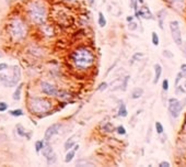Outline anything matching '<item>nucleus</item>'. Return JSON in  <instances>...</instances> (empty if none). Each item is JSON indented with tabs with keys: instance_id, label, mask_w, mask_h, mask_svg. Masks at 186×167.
<instances>
[{
	"instance_id": "obj_1",
	"label": "nucleus",
	"mask_w": 186,
	"mask_h": 167,
	"mask_svg": "<svg viewBox=\"0 0 186 167\" xmlns=\"http://www.w3.org/2000/svg\"><path fill=\"white\" fill-rule=\"evenodd\" d=\"M70 59L74 67L80 71L90 68L94 63V55L88 47H78L71 53Z\"/></svg>"
},
{
	"instance_id": "obj_2",
	"label": "nucleus",
	"mask_w": 186,
	"mask_h": 167,
	"mask_svg": "<svg viewBox=\"0 0 186 167\" xmlns=\"http://www.w3.org/2000/svg\"><path fill=\"white\" fill-rule=\"evenodd\" d=\"M21 78V69L17 65L7 67L4 71H0V84L4 87L11 88L16 86Z\"/></svg>"
},
{
	"instance_id": "obj_3",
	"label": "nucleus",
	"mask_w": 186,
	"mask_h": 167,
	"mask_svg": "<svg viewBox=\"0 0 186 167\" xmlns=\"http://www.w3.org/2000/svg\"><path fill=\"white\" fill-rule=\"evenodd\" d=\"M8 31L10 36L14 40V41H22L25 39L26 34H28V28L24 21L20 19V18H16L10 21L8 25Z\"/></svg>"
},
{
	"instance_id": "obj_4",
	"label": "nucleus",
	"mask_w": 186,
	"mask_h": 167,
	"mask_svg": "<svg viewBox=\"0 0 186 167\" xmlns=\"http://www.w3.org/2000/svg\"><path fill=\"white\" fill-rule=\"evenodd\" d=\"M30 19L36 24H44L46 21V8L41 1H33L28 7Z\"/></svg>"
},
{
	"instance_id": "obj_5",
	"label": "nucleus",
	"mask_w": 186,
	"mask_h": 167,
	"mask_svg": "<svg viewBox=\"0 0 186 167\" xmlns=\"http://www.w3.org/2000/svg\"><path fill=\"white\" fill-rule=\"evenodd\" d=\"M29 107L30 110L35 114H41V113L48 112L52 109V103L50 100L41 97H31L29 99Z\"/></svg>"
},
{
	"instance_id": "obj_6",
	"label": "nucleus",
	"mask_w": 186,
	"mask_h": 167,
	"mask_svg": "<svg viewBox=\"0 0 186 167\" xmlns=\"http://www.w3.org/2000/svg\"><path fill=\"white\" fill-rule=\"evenodd\" d=\"M170 30H171V34H172V39L175 42V44L178 46H182V32L180 29V23L178 21L174 20L170 23Z\"/></svg>"
},
{
	"instance_id": "obj_7",
	"label": "nucleus",
	"mask_w": 186,
	"mask_h": 167,
	"mask_svg": "<svg viewBox=\"0 0 186 167\" xmlns=\"http://www.w3.org/2000/svg\"><path fill=\"white\" fill-rule=\"evenodd\" d=\"M183 110L182 102L176 98H170L169 99V112L173 118H178Z\"/></svg>"
},
{
	"instance_id": "obj_8",
	"label": "nucleus",
	"mask_w": 186,
	"mask_h": 167,
	"mask_svg": "<svg viewBox=\"0 0 186 167\" xmlns=\"http://www.w3.org/2000/svg\"><path fill=\"white\" fill-rule=\"evenodd\" d=\"M41 89H42V91L44 92V93H46V95H48V96L56 97L58 95L57 87L54 86V85H52V84L47 83V81L41 83Z\"/></svg>"
},
{
	"instance_id": "obj_9",
	"label": "nucleus",
	"mask_w": 186,
	"mask_h": 167,
	"mask_svg": "<svg viewBox=\"0 0 186 167\" xmlns=\"http://www.w3.org/2000/svg\"><path fill=\"white\" fill-rule=\"evenodd\" d=\"M62 126V123H54V124H52L50 126H48L45 131V134H44V138H45L46 141H50V138L54 136L55 134L58 133V131L60 130V128Z\"/></svg>"
},
{
	"instance_id": "obj_10",
	"label": "nucleus",
	"mask_w": 186,
	"mask_h": 167,
	"mask_svg": "<svg viewBox=\"0 0 186 167\" xmlns=\"http://www.w3.org/2000/svg\"><path fill=\"white\" fill-rule=\"evenodd\" d=\"M135 17L137 18H144V19H152V13L150 12V10H149L148 7H142L140 10H137L136 12H135Z\"/></svg>"
},
{
	"instance_id": "obj_11",
	"label": "nucleus",
	"mask_w": 186,
	"mask_h": 167,
	"mask_svg": "<svg viewBox=\"0 0 186 167\" xmlns=\"http://www.w3.org/2000/svg\"><path fill=\"white\" fill-rule=\"evenodd\" d=\"M171 6L178 10H183L185 7V0H168Z\"/></svg>"
},
{
	"instance_id": "obj_12",
	"label": "nucleus",
	"mask_w": 186,
	"mask_h": 167,
	"mask_svg": "<svg viewBox=\"0 0 186 167\" xmlns=\"http://www.w3.org/2000/svg\"><path fill=\"white\" fill-rule=\"evenodd\" d=\"M161 74H162L161 65L156 64V65H154V79H153V84H158V81L160 79V77H161Z\"/></svg>"
},
{
	"instance_id": "obj_13",
	"label": "nucleus",
	"mask_w": 186,
	"mask_h": 167,
	"mask_svg": "<svg viewBox=\"0 0 186 167\" xmlns=\"http://www.w3.org/2000/svg\"><path fill=\"white\" fill-rule=\"evenodd\" d=\"M43 155L45 156L46 158L47 157H50V155L54 154V151H53V148H52V146L48 144V143H45V145H43Z\"/></svg>"
},
{
	"instance_id": "obj_14",
	"label": "nucleus",
	"mask_w": 186,
	"mask_h": 167,
	"mask_svg": "<svg viewBox=\"0 0 186 167\" xmlns=\"http://www.w3.org/2000/svg\"><path fill=\"white\" fill-rule=\"evenodd\" d=\"M74 143H76L74 136H71V138H69L66 141V143H65V150L69 151L70 148H72V147H74Z\"/></svg>"
},
{
	"instance_id": "obj_15",
	"label": "nucleus",
	"mask_w": 186,
	"mask_h": 167,
	"mask_svg": "<svg viewBox=\"0 0 186 167\" xmlns=\"http://www.w3.org/2000/svg\"><path fill=\"white\" fill-rule=\"evenodd\" d=\"M142 93H144V90L141 88H136L132 92V99H138V98H140L142 96Z\"/></svg>"
},
{
	"instance_id": "obj_16",
	"label": "nucleus",
	"mask_w": 186,
	"mask_h": 167,
	"mask_svg": "<svg viewBox=\"0 0 186 167\" xmlns=\"http://www.w3.org/2000/svg\"><path fill=\"white\" fill-rule=\"evenodd\" d=\"M118 116L120 117H127V109H126V106L125 103H122L120 104V108H118Z\"/></svg>"
},
{
	"instance_id": "obj_17",
	"label": "nucleus",
	"mask_w": 186,
	"mask_h": 167,
	"mask_svg": "<svg viewBox=\"0 0 186 167\" xmlns=\"http://www.w3.org/2000/svg\"><path fill=\"white\" fill-rule=\"evenodd\" d=\"M22 84H20L19 86H18V88L16 89V91L13 92V99L14 100H19L21 98V91H22Z\"/></svg>"
},
{
	"instance_id": "obj_18",
	"label": "nucleus",
	"mask_w": 186,
	"mask_h": 167,
	"mask_svg": "<svg viewBox=\"0 0 186 167\" xmlns=\"http://www.w3.org/2000/svg\"><path fill=\"white\" fill-rule=\"evenodd\" d=\"M17 132L18 134L20 135V136H26L28 138V133H26V130L23 128V125L22 124H17Z\"/></svg>"
},
{
	"instance_id": "obj_19",
	"label": "nucleus",
	"mask_w": 186,
	"mask_h": 167,
	"mask_svg": "<svg viewBox=\"0 0 186 167\" xmlns=\"http://www.w3.org/2000/svg\"><path fill=\"white\" fill-rule=\"evenodd\" d=\"M98 23L101 28H104L106 25V19L104 17V14L102 12H99V20H98Z\"/></svg>"
},
{
	"instance_id": "obj_20",
	"label": "nucleus",
	"mask_w": 186,
	"mask_h": 167,
	"mask_svg": "<svg viewBox=\"0 0 186 167\" xmlns=\"http://www.w3.org/2000/svg\"><path fill=\"white\" fill-rule=\"evenodd\" d=\"M74 154H76V151L74 150L68 152V154L66 155V158H65V162L66 163H70L71 161H72V158L74 157Z\"/></svg>"
},
{
	"instance_id": "obj_21",
	"label": "nucleus",
	"mask_w": 186,
	"mask_h": 167,
	"mask_svg": "<svg viewBox=\"0 0 186 167\" xmlns=\"http://www.w3.org/2000/svg\"><path fill=\"white\" fill-rule=\"evenodd\" d=\"M10 114L11 116H13V117H21V116H23L24 113H23V111L21 110V109H16V110H11L10 111Z\"/></svg>"
},
{
	"instance_id": "obj_22",
	"label": "nucleus",
	"mask_w": 186,
	"mask_h": 167,
	"mask_svg": "<svg viewBox=\"0 0 186 167\" xmlns=\"http://www.w3.org/2000/svg\"><path fill=\"white\" fill-rule=\"evenodd\" d=\"M151 40H152V44L153 45L158 46L159 45V36L156 32H152V35H151Z\"/></svg>"
},
{
	"instance_id": "obj_23",
	"label": "nucleus",
	"mask_w": 186,
	"mask_h": 167,
	"mask_svg": "<svg viewBox=\"0 0 186 167\" xmlns=\"http://www.w3.org/2000/svg\"><path fill=\"white\" fill-rule=\"evenodd\" d=\"M43 145H44L43 141H37V142L35 143V151H36V153L41 152L42 148H43Z\"/></svg>"
},
{
	"instance_id": "obj_24",
	"label": "nucleus",
	"mask_w": 186,
	"mask_h": 167,
	"mask_svg": "<svg viewBox=\"0 0 186 167\" xmlns=\"http://www.w3.org/2000/svg\"><path fill=\"white\" fill-rule=\"evenodd\" d=\"M156 130H157V132L159 134L163 133V131H164V129H163V125H162L160 122H156Z\"/></svg>"
},
{
	"instance_id": "obj_25",
	"label": "nucleus",
	"mask_w": 186,
	"mask_h": 167,
	"mask_svg": "<svg viewBox=\"0 0 186 167\" xmlns=\"http://www.w3.org/2000/svg\"><path fill=\"white\" fill-rule=\"evenodd\" d=\"M116 131H117V133L120 134V135H125V134H126V130H125V128L123 125L117 126V128H116Z\"/></svg>"
},
{
	"instance_id": "obj_26",
	"label": "nucleus",
	"mask_w": 186,
	"mask_h": 167,
	"mask_svg": "<svg viewBox=\"0 0 186 167\" xmlns=\"http://www.w3.org/2000/svg\"><path fill=\"white\" fill-rule=\"evenodd\" d=\"M162 55H163L164 57H166V59H172V57L174 56V55L172 54V53H171L170 51H166V50L162 52Z\"/></svg>"
},
{
	"instance_id": "obj_27",
	"label": "nucleus",
	"mask_w": 186,
	"mask_h": 167,
	"mask_svg": "<svg viewBox=\"0 0 186 167\" xmlns=\"http://www.w3.org/2000/svg\"><path fill=\"white\" fill-rule=\"evenodd\" d=\"M162 89H163L164 91H168V90H169V80L168 79L163 80V83H162Z\"/></svg>"
},
{
	"instance_id": "obj_28",
	"label": "nucleus",
	"mask_w": 186,
	"mask_h": 167,
	"mask_svg": "<svg viewBox=\"0 0 186 167\" xmlns=\"http://www.w3.org/2000/svg\"><path fill=\"white\" fill-rule=\"evenodd\" d=\"M107 84L106 83H101L99 85V87H98V90H100V91H103V90H105L106 88H107Z\"/></svg>"
},
{
	"instance_id": "obj_29",
	"label": "nucleus",
	"mask_w": 186,
	"mask_h": 167,
	"mask_svg": "<svg viewBox=\"0 0 186 167\" xmlns=\"http://www.w3.org/2000/svg\"><path fill=\"white\" fill-rule=\"evenodd\" d=\"M8 109V104L6 102H0V112H4Z\"/></svg>"
},
{
	"instance_id": "obj_30",
	"label": "nucleus",
	"mask_w": 186,
	"mask_h": 167,
	"mask_svg": "<svg viewBox=\"0 0 186 167\" xmlns=\"http://www.w3.org/2000/svg\"><path fill=\"white\" fill-rule=\"evenodd\" d=\"M77 165H91V166H93V163H91V162H86V161H79L78 163H77Z\"/></svg>"
},
{
	"instance_id": "obj_31",
	"label": "nucleus",
	"mask_w": 186,
	"mask_h": 167,
	"mask_svg": "<svg viewBox=\"0 0 186 167\" xmlns=\"http://www.w3.org/2000/svg\"><path fill=\"white\" fill-rule=\"evenodd\" d=\"M128 29L130 30V31H135V30L137 29V24L135 22H130L128 25Z\"/></svg>"
},
{
	"instance_id": "obj_32",
	"label": "nucleus",
	"mask_w": 186,
	"mask_h": 167,
	"mask_svg": "<svg viewBox=\"0 0 186 167\" xmlns=\"http://www.w3.org/2000/svg\"><path fill=\"white\" fill-rule=\"evenodd\" d=\"M128 79H129V76H126L125 77V81L123 83V90H126V86H127V81H128Z\"/></svg>"
},
{
	"instance_id": "obj_33",
	"label": "nucleus",
	"mask_w": 186,
	"mask_h": 167,
	"mask_svg": "<svg viewBox=\"0 0 186 167\" xmlns=\"http://www.w3.org/2000/svg\"><path fill=\"white\" fill-rule=\"evenodd\" d=\"M7 67H8V64H6V63H1V64H0V71H4Z\"/></svg>"
},
{
	"instance_id": "obj_34",
	"label": "nucleus",
	"mask_w": 186,
	"mask_h": 167,
	"mask_svg": "<svg viewBox=\"0 0 186 167\" xmlns=\"http://www.w3.org/2000/svg\"><path fill=\"white\" fill-rule=\"evenodd\" d=\"M182 76H183L182 73H178V76H176V80H175V85H176V86H178V81H180V79L182 78Z\"/></svg>"
},
{
	"instance_id": "obj_35",
	"label": "nucleus",
	"mask_w": 186,
	"mask_h": 167,
	"mask_svg": "<svg viewBox=\"0 0 186 167\" xmlns=\"http://www.w3.org/2000/svg\"><path fill=\"white\" fill-rule=\"evenodd\" d=\"M160 166L161 167H169L170 163L169 162H161V163H160Z\"/></svg>"
},
{
	"instance_id": "obj_36",
	"label": "nucleus",
	"mask_w": 186,
	"mask_h": 167,
	"mask_svg": "<svg viewBox=\"0 0 186 167\" xmlns=\"http://www.w3.org/2000/svg\"><path fill=\"white\" fill-rule=\"evenodd\" d=\"M178 92H182V93H185V90L182 88V86H178Z\"/></svg>"
},
{
	"instance_id": "obj_37",
	"label": "nucleus",
	"mask_w": 186,
	"mask_h": 167,
	"mask_svg": "<svg viewBox=\"0 0 186 167\" xmlns=\"http://www.w3.org/2000/svg\"><path fill=\"white\" fill-rule=\"evenodd\" d=\"M181 71H186V64H182V65H181Z\"/></svg>"
},
{
	"instance_id": "obj_38",
	"label": "nucleus",
	"mask_w": 186,
	"mask_h": 167,
	"mask_svg": "<svg viewBox=\"0 0 186 167\" xmlns=\"http://www.w3.org/2000/svg\"><path fill=\"white\" fill-rule=\"evenodd\" d=\"M132 20H134V17H132V16L127 17V21H128V22H132Z\"/></svg>"
},
{
	"instance_id": "obj_39",
	"label": "nucleus",
	"mask_w": 186,
	"mask_h": 167,
	"mask_svg": "<svg viewBox=\"0 0 186 167\" xmlns=\"http://www.w3.org/2000/svg\"><path fill=\"white\" fill-rule=\"evenodd\" d=\"M78 148H79V145H76V146H74V151H78Z\"/></svg>"
},
{
	"instance_id": "obj_40",
	"label": "nucleus",
	"mask_w": 186,
	"mask_h": 167,
	"mask_svg": "<svg viewBox=\"0 0 186 167\" xmlns=\"http://www.w3.org/2000/svg\"><path fill=\"white\" fill-rule=\"evenodd\" d=\"M89 1H90V4H93V2H94V0H89Z\"/></svg>"
},
{
	"instance_id": "obj_41",
	"label": "nucleus",
	"mask_w": 186,
	"mask_h": 167,
	"mask_svg": "<svg viewBox=\"0 0 186 167\" xmlns=\"http://www.w3.org/2000/svg\"><path fill=\"white\" fill-rule=\"evenodd\" d=\"M66 1H74V0H66Z\"/></svg>"
},
{
	"instance_id": "obj_42",
	"label": "nucleus",
	"mask_w": 186,
	"mask_h": 167,
	"mask_svg": "<svg viewBox=\"0 0 186 167\" xmlns=\"http://www.w3.org/2000/svg\"><path fill=\"white\" fill-rule=\"evenodd\" d=\"M8 1H12V0H8Z\"/></svg>"
},
{
	"instance_id": "obj_43",
	"label": "nucleus",
	"mask_w": 186,
	"mask_h": 167,
	"mask_svg": "<svg viewBox=\"0 0 186 167\" xmlns=\"http://www.w3.org/2000/svg\"><path fill=\"white\" fill-rule=\"evenodd\" d=\"M185 54H186V49H185Z\"/></svg>"
},
{
	"instance_id": "obj_44",
	"label": "nucleus",
	"mask_w": 186,
	"mask_h": 167,
	"mask_svg": "<svg viewBox=\"0 0 186 167\" xmlns=\"http://www.w3.org/2000/svg\"><path fill=\"white\" fill-rule=\"evenodd\" d=\"M185 87H186V81H185Z\"/></svg>"
},
{
	"instance_id": "obj_45",
	"label": "nucleus",
	"mask_w": 186,
	"mask_h": 167,
	"mask_svg": "<svg viewBox=\"0 0 186 167\" xmlns=\"http://www.w3.org/2000/svg\"><path fill=\"white\" fill-rule=\"evenodd\" d=\"M0 57H1V55H0Z\"/></svg>"
}]
</instances>
